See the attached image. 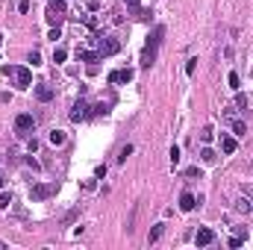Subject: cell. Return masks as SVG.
Returning a JSON list of instances; mask_svg holds the SVG:
<instances>
[{"label": "cell", "mask_w": 253, "mask_h": 250, "mask_svg": "<svg viewBox=\"0 0 253 250\" xmlns=\"http://www.w3.org/2000/svg\"><path fill=\"white\" fill-rule=\"evenodd\" d=\"M162 35H165V27H156L153 35L147 38V44H144V50H141V68H150V65L156 62V50H159V44H162Z\"/></svg>", "instance_id": "1"}, {"label": "cell", "mask_w": 253, "mask_h": 250, "mask_svg": "<svg viewBox=\"0 0 253 250\" xmlns=\"http://www.w3.org/2000/svg\"><path fill=\"white\" fill-rule=\"evenodd\" d=\"M65 15H68V9H65V0H47V9H44V18H47V24L59 27V24L65 21Z\"/></svg>", "instance_id": "2"}, {"label": "cell", "mask_w": 253, "mask_h": 250, "mask_svg": "<svg viewBox=\"0 0 253 250\" xmlns=\"http://www.w3.org/2000/svg\"><path fill=\"white\" fill-rule=\"evenodd\" d=\"M12 74V80L18 83V88H29V83H32V74H29V68H24V65H18V68H6V77Z\"/></svg>", "instance_id": "3"}, {"label": "cell", "mask_w": 253, "mask_h": 250, "mask_svg": "<svg viewBox=\"0 0 253 250\" xmlns=\"http://www.w3.org/2000/svg\"><path fill=\"white\" fill-rule=\"evenodd\" d=\"M50 194H56V186H32V192H29L32 200H47Z\"/></svg>", "instance_id": "4"}, {"label": "cell", "mask_w": 253, "mask_h": 250, "mask_svg": "<svg viewBox=\"0 0 253 250\" xmlns=\"http://www.w3.org/2000/svg\"><path fill=\"white\" fill-rule=\"evenodd\" d=\"M118 50H121V44H118L115 38H100V50H97L100 56H112V53H118Z\"/></svg>", "instance_id": "5"}, {"label": "cell", "mask_w": 253, "mask_h": 250, "mask_svg": "<svg viewBox=\"0 0 253 250\" xmlns=\"http://www.w3.org/2000/svg\"><path fill=\"white\" fill-rule=\"evenodd\" d=\"M88 118V103L85 100H77L74 109H71V121H85Z\"/></svg>", "instance_id": "6"}, {"label": "cell", "mask_w": 253, "mask_h": 250, "mask_svg": "<svg viewBox=\"0 0 253 250\" xmlns=\"http://www.w3.org/2000/svg\"><path fill=\"white\" fill-rule=\"evenodd\" d=\"M35 97H38L41 103H47V100H53V88H50L47 83H38V85H35Z\"/></svg>", "instance_id": "7"}, {"label": "cell", "mask_w": 253, "mask_h": 250, "mask_svg": "<svg viewBox=\"0 0 253 250\" xmlns=\"http://www.w3.org/2000/svg\"><path fill=\"white\" fill-rule=\"evenodd\" d=\"M15 130H18V133L32 130V115H18V118H15Z\"/></svg>", "instance_id": "8"}, {"label": "cell", "mask_w": 253, "mask_h": 250, "mask_svg": "<svg viewBox=\"0 0 253 250\" xmlns=\"http://www.w3.org/2000/svg\"><path fill=\"white\" fill-rule=\"evenodd\" d=\"M212 242H215V233H212L209 227L197 230V245H200V248H206V245H212Z\"/></svg>", "instance_id": "9"}, {"label": "cell", "mask_w": 253, "mask_h": 250, "mask_svg": "<svg viewBox=\"0 0 253 250\" xmlns=\"http://www.w3.org/2000/svg\"><path fill=\"white\" fill-rule=\"evenodd\" d=\"M133 80V71L127 68V71H112L109 74V83H130Z\"/></svg>", "instance_id": "10"}, {"label": "cell", "mask_w": 253, "mask_h": 250, "mask_svg": "<svg viewBox=\"0 0 253 250\" xmlns=\"http://www.w3.org/2000/svg\"><path fill=\"white\" fill-rule=\"evenodd\" d=\"M236 147H239V144H236V139H233V136H227V133H221V150H224V153H236Z\"/></svg>", "instance_id": "11"}, {"label": "cell", "mask_w": 253, "mask_h": 250, "mask_svg": "<svg viewBox=\"0 0 253 250\" xmlns=\"http://www.w3.org/2000/svg\"><path fill=\"white\" fill-rule=\"evenodd\" d=\"M77 59L80 62H97V59H103L97 50H77Z\"/></svg>", "instance_id": "12"}, {"label": "cell", "mask_w": 253, "mask_h": 250, "mask_svg": "<svg viewBox=\"0 0 253 250\" xmlns=\"http://www.w3.org/2000/svg\"><path fill=\"white\" fill-rule=\"evenodd\" d=\"M195 206H197V200H195V194H189V192H186V194L180 197V209H183V212H192Z\"/></svg>", "instance_id": "13"}, {"label": "cell", "mask_w": 253, "mask_h": 250, "mask_svg": "<svg viewBox=\"0 0 253 250\" xmlns=\"http://www.w3.org/2000/svg\"><path fill=\"white\" fill-rule=\"evenodd\" d=\"M50 144H53V147L65 144V133H62V130H53V133H50Z\"/></svg>", "instance_id": "14"}, {"label": "cell", "mask_w": 253, "mask_h": 250, "mask_svg": "<svg viewBox=\"0 0 253 250\" xmlns=\"http://www.w3.org/2000/svg\"><path fill=\"white\" fill-rule=\"evenodd\" d=\"M65 59H68V50H62V47H56V50H53V62L59 65V62H65Z\"/></svg>", "instance_id": "15"}, {"label": "cell", "mask_w": 253, "mask_h": 250, "mask_svg": "<svg viewBox=\"0 0 253 250\" xmlns=\"http://www.w3.org/2000/svg\"><path fill=\"white\" fill-rule=\"evenodd\" d=\"M27 62H29V65H32V68H35V65H41V53H38V50H32V53H29V59H27Z\"/></svg>", "instance_id": "16"}, {"label": "cell", "mask_w": 253, "mask_h": 250, "mask_svg": "<svg viewBox=\"0 0 253 250\" xmlns=\"http://www.w3.org/2000/svg\"><path fill=\"white\" fill-rule=\"evenodd\" d=\"M230 85H233V91H239V88H242V80H239V74H236V71L230 74Z\"/></svg>", "instance_id": "17"}, {"label": "cell", "mask_w": 253, "mask_h": 250, "mask_svg": "<svg viewBox=\"0 0 253 250\" xmlns=\"http://www.w3.org/2000/svg\"><path fill=\"white\" fill-rule=\"evenodd\" d=\"M200 156H203V162H206V165H212V162H215V159H218V156H215V153H212V150H209V147H206V150H203V153H200Z\"/></svg>", "instance_id": "18"}, {"label": "cell", "mask_w": 253, "mask_h": 250, "mask_svg": "<svg viewBox=\"0 0 253 250\" xmlns=\"http://www.w3.org/2000/svg\"><path fill=\"white\" fill-rule=\"evenodd\" d=\"M200 141H203V144H209V141H212V127H206V130L200 133Z\"/></svg>", "instance_id": "19"}, {"label": "cell", "mask_w": 253, "mask_h": 250, "mask_svg": "<svg viewBox=\"0 0 253 250\" xmlns=\"http://www.w3.org/2000/svg\"><path fill=\"white\" fill-rule=\"evenodd\" d=\"M162 230H165V227H162V224H156V227H153V230H150V242H156V239H159V236H162Z\"/></svg>", "instance_id": "20"}, {"label": "cell", "mask_w": 253, "mask_h": 250, "mask_svg": "<svg viewBox=\"0 0 253 250\" xmlns=\"http://www.w3.org/2000/svg\"><path fill=\"white\" fill-rule=\"evenodd\" d=\"M195 68H197V59H189V62H186V74L192 77V74H195Z\"/></svg>", "instance_id": "21"}, {"label": "cell", "mask_w": 253, "mask_h": 250, "mask_svg": "<svg viewBox=\"0 0 253 250\" xmlns=\"http://www.w3.org/2000/svg\"><path fill=\"white\" fill-rule=\"evenodd\" d=\"M242 245H245V236H233L230 239V248H242Z\"/></svg>", "instance_id": "22"}, {"label": "cell", "mask_w": 253, "mask_h": 250, "mask_svg": "<svg viewBox=\"0 0 253 250\" xmlns=\"http://www.w3.org/2000/svg\"><path fill=\"white\" fill-rule=\"evenodd\" d=\"M233 130H236L239 136H245V124H242V121H233Z\"/></svg>", "instance_id": "23"}, {"label": "cell", "mask_w": 253, "mask_h": 250, "mask_svg": "<svg viewBox=\"0 0 253 250\" xmlns=\"http://www.w3.org/2000/svg\"><path fill=\"white\" fill-rule=\"evenodd\" d=\"M9 203H12V197H9V194H0V209H6Z\"/></svg>", "instance_id": "24"}, {"label": "cell", "mask_w": 253, "mask_h": 250, "mask_svg": "<svg viewBox=\"0 0 253 250\" xmlns=\"http://www.w3.org/2000/svg\"><path fill=\"white\" fill-rule=\"evenodd\" d=\"M130 153H133V147H130V144H127V147H124V150H121V156H118V159H121V162H124V159H127V156H130Z\"/></svg>", "instance_id": "25"}, {"label": "cell", "mask_w": 253, "mask_h": 250, "mask_svg": "<svg viewBox=\"0 0 253 250\" xmlns=\"http://www.w3.org/2000/svg\"><path fill=\"white\" fill-rule=\"evenodd\" d=\"M171 162H174V165L180 162V150H177V147H171Z\"/></svg>", "instance_id": "26"}, {"label": "cell", "mask_w": 253, "mask_h": 250, "mask_svg": "<svg viewBox=\"0 0 253 250\" xmlns=\"http://www.w3.org/2000/svg\"><path fill=\"white\" fill-rule=\"evenodd\" d=\"M18 9H21V12H27V9H29V0H21V3H18Z\"/></svg>", "instance_id": "27"}, {"label": "cell", "mask_w": 253, "mask_h": 250, "mask_svg": "<svg viewBox=\"0 0 253 250\" xmlns=\"http://www.w3.org/2000/svg\"><path fill=\"white\" fill-rule=\"evenodd\" d=\"M124 3H130V6H139V0H124Z\"/></svg>", "instance_id": "28"}, {"label": "cell", "mask_w": 253, "mask_h": 250, "mask_svg": "<svg viewBox=\"0 0 253 250\" xmlns=\"http://www.w3.org/2000/svg\"><path fill=\"white\" fill-rule=\"evenodd\" d=\"M3 183H6V177H3V171H0V189H3Z\"/></svg>", "instance_id": "29"}]
</instances>
